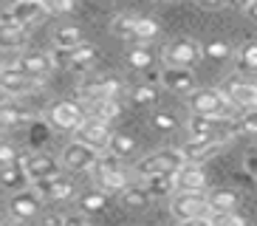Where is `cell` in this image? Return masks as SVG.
<instances>
[{"label":"cell","mask_w":257,"mask_h":226,"mask_svg":"<svg viewBox=\"0 0 257 226\" xmlns=\"http://www.w3.org/2000/svg\"><path fill=\"white\" fill-rule=\"evenodd\" d=\"M209 212L206 189H175L170 195V215L178 223H209Z\"/></svg>","instance_id":"obj_1"},{"label":"cell","mask_w":257,"mask_h":226,"mask_svg":"<svg viewBox=\"0 0 257 226\" xmlns=\"http://www.w3.org/2000/svg\"><path fill=\"white\" fill-rule=\"evenodd\" d=\"M91 173H93L96 187H102L105 192H110V195H119L121 189L130 184V170L124 167V161L110 150L99 153V158H96V164H93Z\"/></svg>","instance_id":"obj_2"},{"label":"cell","mask_w":257,"mask_h":226,"mask_svg":"<svg viewBox=\"0 0 257 226\" xmlns=\"http://www.w3.org/2000/svg\"><path fill=\"white\" fill-rule=\"evenodd\" d=\"M187 158L178 147H164V150H156V153H147L144 158H139L133 164V175L136 178H150V175H159V173H178V167L184 164Z\"/></svg>","instance_id":"obj_3"},{"label":"cell","mask_w":257,"mask_h":226,"mask_svg":"<svg viewBox=\"0 0 257 226\" xmlns=\"http://www.w3.org/2000/svg\"><path fill=\"white\" fill-rule=\"evenodd\" d=\"M189 113H204V116H220V113H237V107L229 102V96L220 88H195L187 93Z\"/></svg>","instance_id":"obj_4"},{"label":"cell","mask_w":257,"mask_h":226,"mask_svg":"<svg viewBox=\"0 0 257 226\" xmlns=\"http://www.w3.org/2000/svg\"><path fill=\"white\" fill-rule=\"evenodd\" d=\"M46 119L54 130L74 133V130L88 119V110H85V102H76V99H57V102L48 107Z\"/></svg>","instance_id":"obj_5"},{"label":"cell","mask_w":257,"mask_h":226,"mask_svg":"<svg viewBox=\"0 0 257 226\" xmlns=\"http://www.w3.org/2000/svg\"><path fill=\"white\" fill-rule=\"evenodd\" d=\"M204 60V45L189 37H175L164 45L161 51V62L164 65H178V68H195Z\"/></svg>","instance_id":"obj_6"},{"label":"cell","mask_w":257,"mask_h":226,"mask_svg":"<svg viewBox=\"0 0 257 226\" xmlns=\"http://www.w3.org/2000/svg\"><path fill=\"white\" fill-rule=\"evenodd\" d=\"M76 93H79L82 102L105 99V96H121V93H124V79L116 76V74H91L79 82Z\"/></svg>","instance_id":"obj_7"},{"label":"cell","mask_w":257,"mask_h":226,"mask_svg":"<svg viewBox=\"0 0 257 226\" xmlns=\"http://www.w3.org/2000/svg\"><path fill=\"white\" fill-rule=\"evenodd\" d=\"M43 88V79H34V76L23 74L20 68L12 62V65H0V93L9 99H20L29 96L34 90Z\"/></svg>","instance_id":"obj_8"},{"label":"cell","mask_w":257,"mask_h":226,"mask_svg":"<svg viewBox=\"0 0 257 226\" xmlns=\"http://www.w3.org/2000/svg\"><path fill=\"white\" fill-rule=\"evenodd\" d=\"M96 158H99L96 147L79 142V139L68 142L60 153V161H62V167H65V173H91L93 164H96Z\"/></svg>","instance_id":"obj_9"},{"label":"cell","mask_w":257,"mask_h":226,"mask_svg":"<svg viewBox=\"0 0 257 226\" xmlns=\"http://www.w3.org/2000/svg\"><path fill=\"white\" fill-rule=\"evenodd\" d=\"M220 90L229 96L237 110H251L257 107V82L246 79L243 74H229L223 82H220Z\"/></svg>","instance_id":"obj_10"},{"label":"cell","mask_w":257,"mask_h":226,"mask_svg":"<svg viewBox=\"0 0 257 226\" xmlns=\"http://www.w3.org/2000/svg\"><path fill=\"white\" fill-rule=\"evenodd\" d=\"M40 209H43V195L34 187L17 189L9 198V215H12V220H20V223L23 220H34L40 215Z\"/></svg>","instance_id":"obj_11"},{"label":"cell","mask_w":257,"mask_h":226,"mask_svg":"<svg viewBox=\"0 0 257 226\" xmlns=\"http://www.w3.org/2000/svg\"><path fill=\"white\" fill-rule=\"evenodd\" d=\"M31 187H34L40 195H43V201H51V203L68 201V198H74V192H76V184H74V181H71L65 173L51 175V178L31 181Z\"/></svg>","instance_id":"obj_12"},{"label":"cell","mask_w":257,"mask_h":226,"mask_svg":"<svg viewBox=\"0 0 257 226\" xmlns=\"http://www.w3.org/2000/svg\"><path fill=\"white\" fill-rule=\"evenodd\" d=\"M15 65L23 71V74L34 76V79H43L46 82L48 76L57 71V65H54V57L48 51H20L17 54Z\"/></svg>","instance_id":"obj_13"},{"label":"cell","mask_w":257,"mask_h":226,"mask_svg":"<svg viewBox=\"0 0 257 226\" xmlns=\"http://www.w3.org/2000/svg\"><path fill=\"white\" fill-rule=\"evenodd\" d=\"M74 136L79 139V142L91 144V147H96V150L102 153V150H107L113 130H110V122H102V119H93V116H88V119H85L82 125L74 130Z\"/></svg>","instance_id":"obj_14"},{"label":"cell","mask_w":257,"mask_h":226,"mask_svg":"<svg viewBox=\"0 0 257 226\" xmlns=\"http://www.w3.org/2000/svg\"><path fill=\"white\" fill-rule=\"evenodd\" d=\"M159 82L164 85L170 93H181V96H187V93H192V90L198 88L195 71H192V68H178V65H164Z\"/></svg>","instance_id":"obj_15"},{"label":"cell","mask_w":257,"mask_h":226,"mask_svg":"<svg viewBox=\"0 0 257 226\" xmlns=\"http://www.w3.org/2000/svg\"><path fill=\"white\" fill-rule=\"evenodd\" d=\"M229 142H218V139H195V136H189L187 142L178 147L184 153L187 161H195V164H206L209 158H215Z\"/></svg>","instance_id":"obj_16"},{"label":"cell","mask_w":257,"mask_h":226,"mask_svg":"<svg viewBox=\"0 0 257 226\" xmlns=\"http://www.w3.org/2000/svg\"><path fill=\"white\" fill-rule=\"evenodd\" d=\"M26 164V173H29L31 181H40V178H51V175H60L65 173L60 158L48 156V153H31V156H20Z\"/></svg>","instance_id":"obj_17"},{"label":"cell","mask_w":257,"mask_h":226,"mask_svg":"<svg viewBox=\"0 0 257 226\" xmlns=\"http://www.w3.org/2000/svg\"><path fill=\"white\" fill-rule=\"evenodd\" d=\"M29 40V29L17 20H0V48L3 51H20Z\"/></svg>","instance_id":"obj_18"},{"label":"cell","mask_w":257,"mask_h":226,"mask_svg":"<svg viewBox=\"0 0 257 226\" xmlns=\"http://www.w3.org/2000/svg\"><path fill=\"white\" fill-rule=\"evenodd\" d=\"M175 184L178 189H206L209 178L204 173V164H195V161H184L175 173Z\"/></svg>","instance_id":"obj_19"},{"label":"cell","mask_w":257,"mask_h":226,"mask_svg":"<svg viewBox=\"0 0 257 226\" xmlns=\"http://www.w3.org/2000/svg\"><path fill=\"white\" fill-rule=\"evenodd\" d=\"M31 184L29 173H26V164L23 158L20 161H12V164H3L0 167V187L6 192H17V189H26Z\"/></svg>","instance_id":"obj_20"},{"label":"cell","mask_w":257,"mask_h":226,"mask_svg":"<svg viewBox=\"0 0 257 226\" xmlns=\"http://www.w3.org/2000/svg\"><path fill=\"white\" fill-rule=\"evenodd\" d=\"M119 203L130 212H144L153 203V195L144 184H127V187L119 192Z\"/></svg>","instance_id":"obj_21"},{"label":"cell","mask_w":257,"mask_h":226,"mask_svg":"<svg viewBox=\"0 0 257 226\" xmlns=\"http://www.w3.org/2000/svg\"><path fill=\"white\" fill-rule=\"evenodd\" d=\"M85 110H88V116H93V119L113 122V119L121 116V102H119V96L91 99V102H85Z\"/></svg>","instance_id":"obj_22"},{"label":"cell","mask_w":257,"mask_h":226,"mask_svg":"<svg viewBox=\"0 0 257 226\" xmlns=\"http://www.w3.org/2000/svg\"><path fill=\"white\" fill-rule=\"evenodd\" d=\"M99 60V48L93 43H79L74 48H68V68L71 71H88L93 62Z\"/></svg>","instance_id":"obj_23"},{"label":"cell","mask_w":257,"mask_h":226,"mask_svg":"<svg viewBox=\"0 0 257 226\" xmlns=\"http://www.w3.org/2000/svg\"><path fill=\"white\" fill-rule=\"evenodd\" d=\"M209 195V206L212 212H232L240 206V192L232 187H220V189H212V192H206Z\"/></svg>","instance_id":"obj_24"},{"label":"cell","mask_w":257,"mask_h":226,"mask_svg":"<svg viewBox=\"0 0 257 226\" xmlns=\"http://www.w3.org/2000/svg\"><path fill=\"white\" fill-rule=\"evenodd\" d=\"M107 195H110V192H105L102 187L85 189L82 195L76 198V209L88 212V215H99V212H105V209H107Z\"/></svg>","instance_id":"obj_25"},{"label":"cell","mask_w":257,"mask_h":226,"mask_svg":"<svg viewBox=\"0 0 257 226\" xmlns=\"http://www.w3.org/2000/svg\"><path fill=\"white\" fill-rule=\"evenodd\" d=\"M12 15H15L17 23H23L26 29H31L34 23H40L43 17L48 15L46 9H43V3L40 0H31V3H15L12 6Z\"/></svg>","instance_id":"obj_26"},{"label":"cell","mask_w":257,"mask_h":226,"mask_svg":"<svg viewBox=\"0 0 257 226\" xmlns=\"http://www.w3.org/2000/svg\"><path fill=\"white\" fill-rule=\"evenodd\" d=\"M144 187L150 189L153 198H170L178 189V184H175V173H159L144 178Z\"/></svg>","instance_id":"obj_27"},{"label":"cell","mask_w":257,"mask_h":226,"mask_svg":"<svg viewBox=\"0 0 257 226\" xmlns=\"http://www.w3.org/2000/svg\"><path fill=\"white\" fill-rule=\"evenodd\" d=\"M187 133L195 136V139H215V119L204 116V113H192L187 119Z\"/></svg>","instance_id":"obj_28"},{"label":"cell","mask_w":257,"mask_h":226,"mask_svg":"<svg viewBox=\"0 0 257 226\" xmlns=\"http://www.w3.org/2000/svg\"><path fill=\"white\" fill-rule=\"evenodd\" d=\"M127 65L133 71H150L153 68V51L147 43H136L127 48Z\"/></svg>","instance_id":"obj_29"},{"label":"cell","mask_w":257,"mask_h":226,"mask_svg":"<svg viewBox=\"0 0 257 226\" xmlns=\"http://www.w3.org/2000/svg\"><path fill=\"white\" fill-rule=\"evenodd\" d=\"M0 122L3 128H17V125H29L31 122V113L26 107H17L12 102H0Z\"/></svg>","instance_id":"obj_30"},{"label":"cell","mask_w":257,"mask_h":226,"mask_svg":"<svg viewBox=\"0 0 257 226\" xmlns=\"http://www.w3.org/2000/svg\"><path fill=\"white\" fill-rule=\"evenodd\" d=\"M51 43L54 48H74V45L82 43V31L76 26H57L51 31Z\"/></svg>","instance_id":"obj_31"},{"label":"cell","mask_w":257,"mask_h":226,"mask_svg":"<svg viewBox=\"0 0 257 226\" xmlns=\"http://www.w3.org/2000/svg\"><path fill=\"white\" fill-rule=\"evenodd\" d=\"M161 23L156 17H136V26H133V40L136 43H150V40L159 37Z\"/></svg>","instance_id":"obj_32"},{"label":"cell","mask_w":257,"mask_h":226,"mask_svg":"<svg viewBox=\"0 0 257 226\" xmlns=\"http://www.w3.org/2000/svg\"><path fill=\"white\" fill-rule=\"evenodd\" d=\"M234 57V48L226 43V40H209L204 43V60H212V62H226Z\"/></svg>","instance_id":"obj_33"},{"label":"cell","mask_w":257,"mask_h":226,"mask_svg":"<svg viewBox=\"0 0 257 226\" xmlns=\"http://www.w3.org/2000/svg\"><path fill=\"white\" fill-rule=\"evenodd\" d=\"M107 150L116 153L119 158H130L133 153H136V139H133V136H127V133H113V136H110Z\"/></svg>","instance_id":"obj_34"},{"label":"cell","mask_w":257,"mask_h":226,"mask_svg":"<svg viewBox=\"0 0 257 226\" xmlns=\"http://www.w3.org/2000/svg\"><path fill=\"white\" fill-rule=\"evenodd\" d=\"M234 62L237 71H257V43H249L234 51Z\"/></svg>","instance_id":"obj_35"},{"label":"cell","mask_w":257,"mask_h":226,"mask_svg":"<svg viewBox=\"0 0 257 226\" xmlns=\"http://www.w3.org/2000/svg\"><path fill=\"white\" fill-rule=\"evenodd\" d=\"M156 99H159V93H156V85H150V82L136 85V88L130 90V102L136 107H147V105H153Z\"/></svg>","instance_id":"obj_36"},{"label":"cell","mask_w":257,"mask_h":226,"mask_svg":"<svg viewBox=\"0 0 257 226\" xmlns=\"http://www.w3.org/2000/svg\"><path fill=\"white\" fill-rule=\"evenodd\" d=\"M133 26H136V17L133 15H116L110 20L113 37H121V40H133Z\"/></svg>","instance_id":"obj_37"},{"label":"cell","mask_w":257,"mask_h":226,"mask_svg":"<svg viewBox=\"0 0 257 226\" xmlns=\"http://www.w3.org/2000/svg\"><path fill=\"white\" fill-rule=\"evenodd\" d=\"M150 128L159 130V133H173V130L178 128V122H175L173 113L159 110V113H153V116H150Z\"/></svg>","instance_id":"obj_38"},{"label":"cell","mask_w":257,"mask_h":226,"mask_svg":"<svg viewBox=\"0 0 257 226\" xmlns=\"http://www.w3.org/2000/svg\"><path fill=\"white\" fill-rule=\"evenodd\" d=\"M48 15H71L76 9V0H40Z\"/></svg>","instance_id":"obj_39"},{"label":"cell","mask_w":257,"mask_h":226,"mask_svg":"<svg viewBox=\"0 0 257 226\" xmlns=\"http://www.w3.org/2000/svg\"><path fill=\"white\" fill-rule=\"evenodd\" d=\"M237 128L243 136H257V107L243 110V116H237Z\"/></svg>","instance_id":"obj_40"},{"label":"cell","mask_w":257,"mask_h":226,"mask_svg":"<svg viewBox=\"0 0 257 226\" xmlns=\"http://www.w3.org/2000/svg\"><path fill=\"white\" fill-rule=\"evenodd\" d=\"M12 161H20V150H17V144L3 142V139H0V167L12 164Z\"/></svg>","instance_id":"obj_41"},{"label":"cell","mask_w":257,"mask_h":226,"mask_svg":"<svg viewBox=\"0 0 257 226\" xmlns=\"http://www.w3.org/2000/svg\"><path fill=\"white\" fill-rule=\"evenodd\" d=\"M79 223H91V215L88 212H74V215H65V226H79Z\"/></svg>","instance_id":"obj_42"},{"label":"cell","mask_w":257,"mask_h":226,"mask_svg":"<svg viewBox=\"0 0 257 226\" xmlns=\"http://www.w3.org/2000/svg\"><path fill=\"white\" fill-rule=\"evenodd\" d=\"M201 9H206V12H215V9H223L226 6V0H195Z\"/></svg>","instance_id":"obj_43"},{"label":"cell","mask_w":257,"mask_h":226,"mask_svg":"<svg viewBox=\"0 0 257 226\" xmlns=\"http://www.w3.org/2000/svg\"><path fill=\"white\" fill-rule=\"evenodd\" d=\"M251 3H254V0H226V6L229 9H237V12H246Z\"/></svg>","instance_id":"obj_44"},{"label":"cell","mask_w":257,"mask_h":226,"mask_svg":"<svg viewBox=\"0 0 257 226\" xmlns=\"http://www.w3.org/2000/svg\"><path fill=\"white\" fill-rule=\"evenodd\" d=\"M43 223L46 226H65V215H46Z\"/></svg>","instance_id":"obj_45"},{"label":"cell","mask_w":257,"mask_h":226,"mask_svg":"<svg viewBox=\"0 0 257 226\" xmlns=\"http://www.w3.org/2000/svg\"><path fill=\"white\" fill-rule=\"evenodd\" d=\"M246 170H249V173H251V175H254V178H257V150L251 153L249 158H246Z\"/></svg>","instance_id":"obj_46"},{"label":"cell","mask_w":257,"mask_h":226,"mask_svg":"<svg viewBox=\"0 0 257 226\" xmlns=\"http://www.w3.org/2000/svg\"><path fill=\"white\" fill-rule=\"evenodd\" d=\"M246 15H249V17H254V20H257V0H254V3H251L249 9H246Z\"/></svg>","instance_id":"obj_47"},{"label":"cell","mask_w":257,"mask_h":226,"mask_svg":"<svg viewBox=\"0 0 257 226\" xmlns=\"http://www.w3.org/2000/svg\"><path fill=\"white\" fill-rule=\"evenodd\" d=\"M3 54H6V51H3V48H0V65H3Z\"/></svg>","instance_id":"obj_48"},{"label":"cell","mask_w":257,"mask_h":226,"mask_svg":"<svg viewBox=\"0 0 257 226\" xmlns=\"http://www.w3.org/2000/svg\"><path fill=\"white\" fill-rule=\"evenodd\" d=\"M15 3H31V0H15Z\"/></svg>","instance_id":"obj_49"},{"label":"cell","mask_w":257,"mask_h":226,"mask_svg":"<svg viewBox=\"0 0 257 226\" xmlns=\"http://www.w3.org/2000/svg\"><path fill=\"white\" fill-rule=\"evenodd\" d=\"M3 130H6V128H3V122H0V133H3Z\"/></svg>","instance_id":"obj_50"},{"label":"cell","mask_w":257,"mask_h":226,"mask_svg":"<svg viewBox=\"0 0 257 226\" xmlns=\"http://www.w3.org/2000/svg\"><path fill=\"white\" fill-rule=\"evenodd\" d=\"M0 223H3V218H0Z\"/></svg>","instance_id":"obj_51"}]
</instances>
